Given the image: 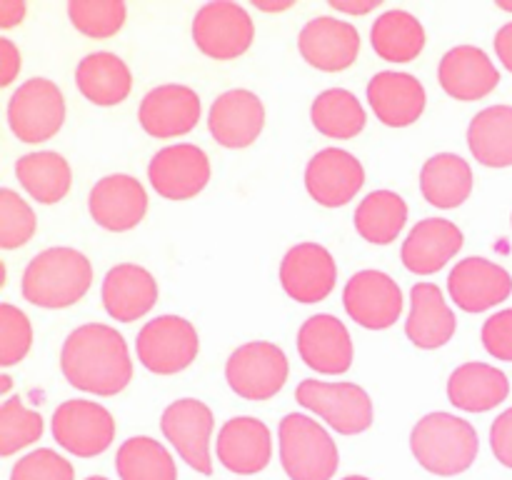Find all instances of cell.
Here are the masks:
<instances>
[{
    "mask_svg": "<svg viewBox=\"0 0 512 480\" xmlns=\"http://www.w3.org/2000/svg\"><path fill=\"white\" fill-rule=\"evenodd\" d=\"M60 370L73 388L110 398L133 380V360L123 335L105 323H85L65 338Z\"/></svg>",
    "mask_w": 512,
    "mask_h": 480,
    "instance_id": "obj_1",
    "label": "cell"
},
{
    "mask_svg": "<svg viewBox=\"0 0 512 480\" xmlns=\"http://www.w3.org/2000/svg\"><path fill=\"white\" fill-rule=\"evenodd\" d=\"M93 285V265L80 250L48 248L35 255L23 273V298L38 308L60 310L78 303Z\"/></svg>",
    "mask_w": 512,
    "mask_h": 480,
    "instance_id": "obj_2",
    "label": "cell"
},
{
    "mask_svg": "<svg viewBox=\"0 0 512 480\" xmlns=\"http://www.w3.org/2000/svg\"><path fill=\"white\" fill-rule=\"evenodd\" d=\"M410 450L428 473L453 478L478 458V430L453 413H428L410 433Z\"/></svg>",
    "mask_w": 512,
    "mask_h": 480,
    "instance_id": "obj_3",
    "label": "cell"
},
{
    "mask_svg": "<svg viewBox=\"0 0 512 480\" xmlns=\"http://www.w3.org/2000/svg\"><path fill=\"white\" fill-rule=\"evenodd\" d=\"M280 463L290 480H333L338 473V445L328 430L303 413L280 420Z\"/></svg>",
    "mask_w": 512,
    "mask_h": 480,
    "instance_id": "obj_4",
    "label": "cell"
},
{
    "mask_svg": "<svg viewBox=\"0 0 512 480\" xmlns=\"http://www.w3.org/2000/svg\"><path fill=\"white\" fill-rule=\"evenodd\" d=\"M288 375V355L280 350V345L268 343V340H250L240 345L225 363V380L230 390L243 400H255V403L275 398L283 390Z\"/></svg>",
    "mask_w": 512,
    "mask_h": 480,
    "instance_id": "obj_5",
    "label": "cell"
},
{
    "mask_svg": "<svg viewBox=\"0 0 512 480\" xmlns=\"http://www.w3.org/2000/svg\"><path fill=\"white\" fill-rule=\"evenodd\" d=\"M198 350V330L183 315H160L148 320L135 338L138 360L155 375H175L190 368Z\"/></svg>",
    "mask_w": 512,
    "mask_h": 480,
    "instance_id": "obj_6",
    "label": "cell"
},
{
    "mask_svg": "<svg viewBox=\"0 0 512 480\" xmlns=\"http://www.w3.org/2000/svg\"><path fill=\"white\" fill-rule=\"evenodd\" d=\"M295 400L320 415L335 433L358 435L373 425V400L355 383H325L308 378L295 388Z\"/></svg>",
    "mask_w": 512,
    "mask_h": 480,
    "instance_id": "obj_7",
    "label": "cell"
},
{
    "mask_svg": "<svg viewBox=\"0 0 512 480\" xmlns=\"http://www.w3.org/2000/svg\"><path fill=\"white\" fill-rule=\"evenodd\" d=\"M65 123V98L48 78H30L10 95L8 125L20 143H45Z\"/></svg>",
    "mask_w": 512,
    "mask_h": 480,
    "instance_id": "obj_8",
    "label": "cell"
},
{
    "mask_svg": "<svg viewBox=\"0 0 512 480\" xmlns=\"http://www.w3.org/2000/svg\"><path fill=\"white\" fill-rule=\"evenodd\" d=\"M193 40L208 58L235 60L253 45L255 23L240 3L213 0L195 13Z\"/></svg>",
    "mask_w": 512,
    "mask_h": 480,
    "instance_id": "obj_9",
    "label": "cell"
},
{
    "mask_svg": "<svg viewBox=\"0 0 512 480\" xmlns=\"http://www.w3.org/2000/svg\"><path fill=\"white\" fill-rule=\"evenodd\" d=\"M55 443L78 458H95L115 440V420L105 405L95 400H65L50 420Z\"/></svg>",
    "mask_w": 512,
    "mask_h": 480,
    "instance_id": "obj_10",
    "label": "cell"
},
{
    "mask_svg": "<svg viewBox=\"0 0 512 480\" xmlns=\"http://www.w3.org/2000/svg\"><path fill=\"white\" fill-rule=\"evenodd\" d=\"M213 425V410L195 398L175 400L160 415V430L165 440H170V445L190 468L203 475H213V460H210Z\"/></svg>",
    "mask_w": 512,
    "mask_h": 480,
    "instance_id": "obj_11",
    "label": "cell"
},
{
    "mask_svg": "<svg viewBox=\"0 0 512 480\" xmlns=\"http://www.w3.org/2000/svg\"><path fill=\"white\" fill-rule=\"evenodd\" d=\"M148 178L160 198L190 200L210 183V160L205 150L193 143L168 145L153 155Z\"/></svg>",
    "mask_w": 512,
    "mask_h": 480,
    "instance_id": "obj_12",
    "label": "cell"
},
{
    "mask_svg": "<svg viewBox=\"0 0 512 480\" xmlns=\"http://www.w3.org/2000/svg\"><path fill=\"white\" fill-rule=\"evenodd\" d=\"M343 305L360 328L385 330L400 320L403 290L388 273L360 270L345 285Z\"/></svg>",
    "mask_w": 512,
    "mask_h": 480,
    "instance_id": "obj_13",
    "label": "cell"
},
{
    "mask_svg": "<svg viewBox=\"0 0 512 480\" xmlns=\"http://www.w3.org/2000/svg\"><path fill=\"white\" fill-rule=\"evenodd\" d=\"M338 265L330 250L320 243H298L280 263V285L295 303L313 305L335 290Z\"/></svg>",
    "mask_w": 512,
    "mask_h": 480,
    "instance_id": "obj_14",
    "label": "cell"
},
{
    "mask_svg": "<svg viewBox=\"0 0 512 480\" xmlns=\"http://www.w3.org/2000/svg\"><path fill=\"white\" fill-rule=\"evenodd\" d=\"M203 115V103L193 88L180 83H165L145 93L140 100V128L160 140L188 135Z\"/></svg>",
    "mask_w": 512,
    "mask_h": 480,
    "instance_id": "obj_15",
    "label": "cell"
},
{
    "mask_svg": "<svg viewBox=\"0 0 512 480\" xmlns=\"http://www.w3.org/2000/svg\"><path fill=\"white\" fill-rule=\"evenodd\" d=\"M365 185V168L343 148H323L305 168V188L310 198L325 208L348 205Z\"/></svg>",
    "mask_w": 512,
    "mask_h": 480,
    "instance_id": "obj_16",
    "label": "cell"
},
{
    "mask_svg": "<svg viewBox=\"0 0 512 480\" xmlns=\"http://www.w3.org/2000/svg\"><path fill=\"white\" fill-rule=\"evenodd\" d=\"M298 50L305 63L323 73H340L358 60L360 33L348 20L320 18L308 20L298 35Z\"/></svg>",
    "mask_w": 512,
    "mask_h": 480,
    "instance_id": "obj_17",
    "label": "cell"
},
{
    "mask_svg": "<svg viewBox=\"0 0 512 480\" xmlns=\"http://www.w3.org/2000/svg\"><path fill=\"white\" fill-rule=\"evenodd\" d=\"M88 210L100 228L110 233H125L140 225L148 213V193L133 175H105L90 190Z\"/></svg>",
    "mask_w": 512,
    "mask_h": 480,
    "instance_id": "obj_18",
    "label": "cell"
},
{
    "mask_svg": "<svg viewBox=\"0 0 512 480\" xmlns=\"http://www.w3.org/2000/svg\"><path fill=\"white\" fill-rule=\"evenodd\" d=\"M448 290L460 310L485 313L510 298L512 275L493 260L470 255L450 270Z\"/></svg>",
    "mask_w": 512,
    "mask_h": 480,
    "instance_id": "obj_19",
    "label": "cell"
},
{
    "mask_svg": "<svg viewBox=\"0 0 512 480\" xmlns=\"http://www.w3.org/2000/svg\"><path fill=\"white\" fill-rule=\"evenodd\" d=\"M210 135L223 148H248L265 128V105L253 90L233 88L218 95L208 115Z\"/></svg>",
    "mask_w": 512,
    "mask_h": 480,
    "instance_id": "obj_20",
    "label": "cell"
},
{
    "mask_svg": "<svg viewBox=\"0 0 512 480\" xmlns=\"http://www.w3.org/2000/svg\"><path fill=\"white\" fill-rule=\"evenodd\" d=\"M298 353L315 373L340 375L350 370L355 350L343 320L330 313H320L300 325Z\"/></svg>",
    "mask_w": 512,
    "mask_h": 480,
    "instance_id": "obj_21",
    "label": "cell"
},
{
    "mask_svg": "<svg viewBox=\"0 0 512 480\" xmlns=\"http://www.w3.org/2000/svg\"><path fill=\"white\" fill-rule=\"evenodd\" d=\"M218 460L238 475H255L268 468L273 455V438L270 428L263 420L253 415H238L230 418L220 428L218 443H215Z\"/></svg>",
    "mask_w": 512,
    "mask_h": 480,
    "instance_id": "obj_22",
    "label": "cell"
},
{
    "mask_svg": "<svg viewBox=\"0 0 512 480\" xmlns=\"http://www.w3.org/2000/svg\"><path fill=\"white\" fill-rule=\"evenodd\" d=\"M463 243V230L453 220L425 218L408 233L400 258L410 273L433 275L463 250Z\"/></svg>",
    "mask_w": 512,
    "mask_h": 480,
    "instance_id": "obj_23",
    "label": "cell"
},
{
    "mask_svg": "<svg viewBox=\"0 0 512 480\" xmlns=\"http://www.w3.org/2000/svg\"><path fill=\"white\" fill-rule=\"evenodd\" d=\"M440 88L455 100L473 103L493 93L500 83V73L488 53L475 45H458L443 55L438 68Z\"/></svg>",
    "mask_w": 512,
    "mask_h": 480,
    "instance_id": "obj_24",
    "label": "cell"
},
{
    "mask_svg": "<svg viewBox=\"0 0 512 480\" xmlns=\"http://www.w3.org/2000/svg\"><path fill=\"white\" fill-rule=\"evenodd\" d=\"M368 103L380 123L390 128H408L425 113L428 95L415 75L383 70L368 83Z\"/></svg>",
    "mask_w": 512,
    "mask_h": 480,
    "instance_id": "obj_25",
    "label": "cell"
},
{
    "mask_svg": "<svg viewBox=\"0 0 512 480\" xmlns=\"http://www.w3.org/2000/svg\"><path fill=\"white\" fill-rule=\"evenodd\" d=\"M158 280L135 263H120L103 280V308L120 323H133L148 315L158 303Z\"/></svg>",
    "mask_w": 512,
    "mask_h": 480,
    "instance_id": "obj_26",
    "label": "cell"
},
{
    "mask_svg": "<svg viewBox=\"0 0 512 480\" xmlns=\"http://www.w3.org/2000/svg\"><path fill=\"white\" fill-rule=\"evenodd\" d=\"M410 315L405 320V335L423 350L443 348L453 340L458 320L435 283H418L410 290Z\"/></svg>",
    "mask_w": 512,
    "mask_h": 480,
    "instance_id": "obj_27",
    "label": "cell"
},
{
    "mask_svg": "<svg viewBox=\"0 0 512 480\" xmlns=\"http://www.w3.org/2000/svg\"><path fill=\"white\" fill-rule=\"evenodd\" d=\"M510 395V380L490 363H463L448 380L450 403L465 413H485L503 403Z\"/></svg>",
    "mask_w": 512,
    "mask_h": 480,
    "instance_id": "obj_28",
    "label": "cell"
},
{
    "mask_svg": "<svg viewBox=\"0 0 512 480\" xmlns=\"http://www.w3.org/2000/svg\"><path fill=\"white\" fill-rule=\"evenodd\" d=\"M75 85L85 100L100 108L123 103L133 90V73L120 55L100 50L85 55L75 68Z\"/></svg>",
    "mask_w": 512,
    "mask_h": 480,
    "instance_id": "obj_29",
    "label": "cell"
},
{
    "mask_svg": "<svg viewBox=\"0 0 512 480\" xmlns=\"http://www.w3.org/2000/svg\"><path fill=\"white\" fill-rule=\"evenodd\" d=\"M420 190L440 210L460 208L473 193V168L463 155L438 153L420 170Z\"/></svg>",
    "mask_w": 512,
    "mask_h": 480,
    "instance_id": "obj_30",
    "label": "cell"
},
{
    "mask_svg": "<svg viewBox=\"0 0 512 480\" xmlns=\"http://www.w3.org/2000/svg\"><path fill=\"white\" fill-rule=\"evenodd\" d=\"M15 175L25 193L43 205L60 203L70 193V183H73V170L68 160L55 150L20 155L15 163Z\"/></svg>",
    "mask_w": 512,
    "mask_h": 480,
    "instance_id": "obj_31",
    "label": "cell"
},
{
    "mask_svg": "<svg viewBox=\"0 0 512 480\" xmlns=\"http://www.w3.org/2000/svg\"><path fill=\"white\" fill-rule=\"evenodd\" d=\"M468 145L475 160L488 168L512 165V105H490L480 110L468 128Z\"/></svg>",
    "mask_w": 512,
    "mask_h": 480,
    "instance_id": "obj_32",
    "label": "cell"
},
{
    "mask_svg": "<svg viewBox=\"0 0 512 480\" xmlns=\"http://www.w3.org/2000/svg\"><path fill=\"white\" fill-rule=\"evenodd\" d=\"M373 50L388 63H410L425 48V28L408 10H385L370 28Z\"/></svg>",
    "mask_w": 512,
    "mask_h": 480,
    "instance_id": "obj_33",
    "label": "cell"
},
{
    "mask_svg": "<svg viewBox=\"0 0 512 480\" xmlns=\"http://www.w3.org/2000/svg\"><path fill=\"white\" fill-rule=\"evenodd\" d=\"M408 223V203L395 190H373L355 210V230L373 245H390L398 240Z\"/></svg>",
    "mask_w": 512,
    "mask_h": 480,
    "instance_id": "obj_34",
    "label": "cell"
},
{
    "mask_svg": "<svg viewBox=\"0 0 512 480\" xmlns=\"http://www.w3.org/2000/svg\"><path fill=\"white\" fill-rule=\"evenodd\" d=\"M310 120L315 130L333 140H350L363 133L368 115L358 95L345 88H328L313 100Z\"/></svg>",
    "mask_w": 512,
    "mask_h": 480,
    "instance_id": "obj_35",
    "label": "cell"
},
{
    "mask_svg": "<svg viewBox=\"0 0 512 480\" xmlns=\"http://www.w3.org/2000/svg\"><path fill=\"white\" fill-rule=\"evenodd\" d=\"M115 470L120 480H178L173 455L160 440L148 435H135L120 445Z\"/></svg>",
    "mask_w": 512,
    "mask_h": 480,
    "instance_id": "obj_36",
    "label": "cell"
},
{
    "mask_svg": "<svg viewBox=\"0 0 512 480\" xmlns=\"http://www.w3.org/2000/svg\"><path fill=\"white\" fill-rule=\"evenodd\" d=\"M68 18L88 38L105 40L123 28L128 8L123 0H70Z\"/></svg>",
    "mask_w": 512,
    "mask_h": 480,
    "instance_id": "obj_37",
    "label": "cell"
},
{
    "mask_svg": "<svg viewBox=\"0 0 512 480\" xmlns=\"http://www.w3.org/2000/svg\"><path fill=\"white\" fill-rule=\"evenodd\" d=\"M43 438V415L25 408L20 398H8L0 405V455L10 458Z\"/></svg>",
    "mask_w": 512,
    "mask_h": 480,
    "instance_id": "obj_38",
    "label": "cell"
},
{
    "mask_svg": "<svg viewBox=\"0 0 512 480\" xmlns=\"http://www.w3.org/2000/svg\"><path fill=\"white\" fill-rule=\"evenodd\" d=\"M38 228L33 208L15 190H0V248H23Z\"/></svg>",
    "mask_w": 512,
    "mask_h": 480,
    "instance_id": "obj_39",
    "label": "cell"
},
{
    "mask_svg": "<svg viewBox=\"0 0 512 480\" xmlns=\"http://www.w3.org/2000/svg\"><path fill=\"white\" fill-rule=\"evenodd\" d=\"M33 345V325L13 303L0 305V365H18Z\"/></svg>",
    "mask_w": 512,
    "mask_h": 480,
    "instance_id": "obj_40",
    "label": "cell"
},
{
    "mask_svg": "<svg viewBox=\"0 0 512 480\" xmlns=\"http://www.w3.org/2000/svg\"><path fill=\"white\" fill-rule=\"evenodd\" d=\"M10 480H75V468L53 448H38L13 465Z\"/></svg>",
    "mask_w": 512,
    "mask_h": 480,
    "instance_id": "obj_41",
    "label": "cell"
},
{
    "mask_svg": "<svg viewBox=\"0 0 512 480\" xmlns=\"http://www.w3.org/2000/svg\"><path fill=\"white\" fill-rule=\"evenodd\" d=\"M483 345L493 358L512 363V308L500 310L485 320Z\"/></svg>",
    "mask_w": 512,
    "mask_h": 480,
    "instance_id": "obj_42",
    "label": "cell"
},
{
    "mask_svg": "<svg viewBox=\"0 0 512 480\" xmlns=\"http://www.w3.org/2000/svg\"><path fill=\"white\" fill-rule=\"evenodd\" d=\"M490 448H493L495 458L512 468V408L500 413L493 420V428H490Z\"/></svg>",
    "mask_w": 512,
    "mask_h": 480,
    "instance_id": "obj_43",
    "label": "cell"
},
{
    "mask_svg": "<svg viewBox=\"0 0 512 480\" xmlns=\"http://www.w3.org/2000/svg\"><path fill=\"white\" fill-rule=\"evenodd\" d=\"M20 68H23V58L20 50L10 38H0V85L8 88L15 78H18Z\"/></svg>",
    "mask_w": 512,
    "mask_h": 480,
    "instance_id": "obj_44",
    "label": "cell"
},
{
    "mask_svg": "<svg viewBox=\"0 0 512 480\" xmlns=\"http://www.w3.org/2000/svg\"><path fill=\"white\" fill-rule=\"evenodd\" d=\"M383 0H330V8L345 15H368L380 8Z\"/></svg>",
    "mask_w": 512,
    "mask_h": 480,
    "instance_id": "obj_45",
    "label": "cell"
},
{
    "mask_svg": "<svg viewBox=\"0 0 512 480\" xmlns=\"http://www.w3.org/2000/svg\"><path fill=\"white\" fill-rule=\"evenodd\" d=\"M495 53H498L500 63L512 73V20L495 33Z\"/></svg>",
    "mask_w": 512,
    "mask_h": 480,
    "instance_id": "obj_46",
    "label": "cell"
},
{
    "mask_svg": "<svg viewBox=\"0 0 512 480\" xmlns=\"http://www.w3.org/2000/svg\"><path fill=\"white\" fill-rule=\"evenodd\" d=\"M25 18L23 0H0V28H13Z\"/></svg>",
    "mask_w": 512,
    "mask_h": 480,
    "instance_id": "obj_47",
    "label": "cell"
},
{
    "mask_svg": "<svg viewBox=\"0 0 512 480\" xmlns=\"http://www.w3.org/2000/svg\"><path fill=\"white\" fill-rule=\"evenodd\" d=\"M253 5L263 13H283V10L293 8V0H275V3H265V0H253Z\"/></svg>",
    "mask_w": 512,
    "mask_h": 480,
    "instance_id": "obj_48",
    "label": "cell"
},
{
    "mask_svg": "<svg viewBox=\"0 0 512 480\" xmlns=\"http://www.w3.org/2000/svg\"><path fill=\"white\" fill-rule=\"evenodd\" d=\"M10 388H13V380H10V375H0V393L8 395Z\"/></svg>",
    "mask_w": 512,
    "mask_h": 480,
    "instance_id": "obj_49",
    "label": "cell"
},
{
    "mask_svg": "<svg viewBox=\"0 0 512 480\" xmlns=\"http://www.w3.org/2000/svg\"><path fill=\"white\" fill-rule=\"evenodd\" d=\"M498 8L500 10H510V13H512V3H508V0H498Z\"/></svg>",
    "mask_w": 512,
    "mask_h": 480,
    "instance_id": "obj_50",
    "label": "cell"
},
{
    "mask_svg": "<svg viewBox=\"0 0 512 480\" xmlns=\"http://www.w3.org/2000/svg\"><path fill=\"white\" fill-rule=\"evenodd\" d=\"M343 480H370V478H365V475H348V478Z\"/></svg>",
    "mask_w": 512,
    "mask_h": 480,
    "instance_id": "obj_51",
    "label": "cell"
},
{
    "mask_svg": "<svg viewBox=\"0 0 512 480\" xmlns=\"http://www.w3.org/2000/svg\"><path fill=\"white\" fill-rule=\"evenodd\" d=\"M85 480H108V478H103V475H90V478H85Z\"/></svg>",
    "mask_w": 512,
    "mask_h": 480,
    "instance_id": "obj_52",
    "label": "cell"
}]
</instances>
